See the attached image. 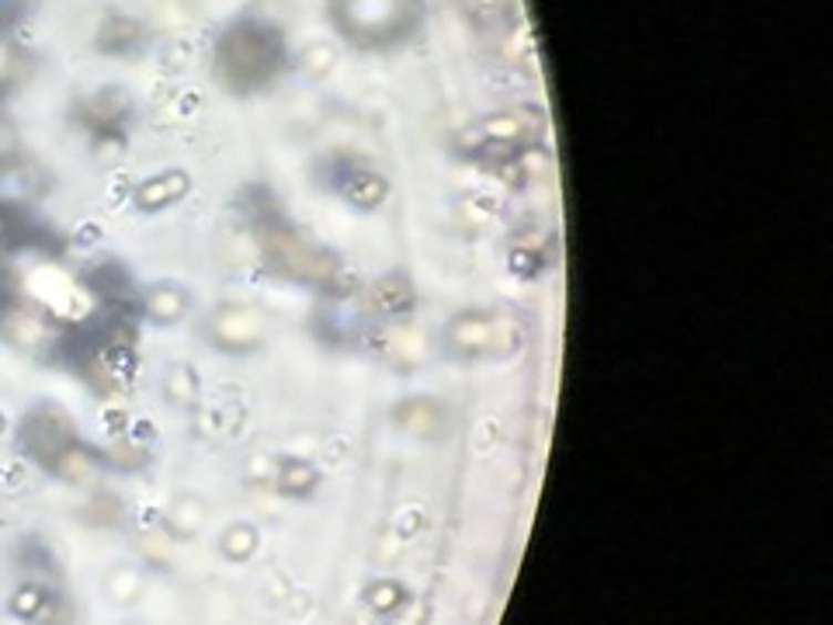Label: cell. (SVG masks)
Listing matches in <instances>:
<instances>
[{
	"mask_svg": "<svg viewBox=\"0 0 833 625\" xmlns=\"http://www.w3.org/2000/svg\"><path fill=\"white\" fill-rule=\"evenodd\" d=\"M188 309V293L174 281H156L146 293V312L156 324H174L185 317Z\"/></svg>",
	"mask_w": 833,
	"mask_h": 625,
	"instance_id": "cell-2",
	"label": "cell"
},
{
	"mask_svg": "<svg viewBox=\"0 0 833 625\" xmlns=\"http://www.w3.org/2000/svg\"><path fill=\"white\" fill-rule=\"evenodd\" d=\"M188 188H192V181H188L185 171L153 174L150 181H143V185L136 188V208H143V213H161V208L185 198Z\"/></svg>",
	"mask_w": 833,
	"mask_h": 625,
	"instance_id": "cell-1",
	"label": "cell"
}]
</instances>
